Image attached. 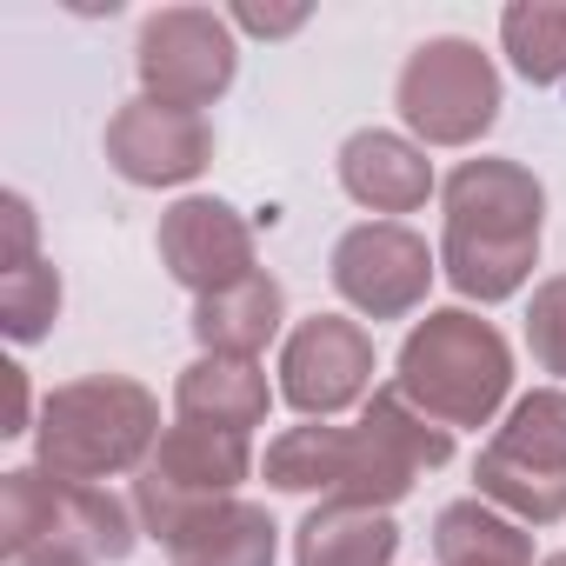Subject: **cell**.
<instances>
[{
	"label": "cell",
	"mask_w": 566,
	"mask_h": 566,
	"mask_svg": "<svg viewBox=\"0 0 566 566\" xmlns=\"http://www.w3.org/2000/svg\"><path fill=\"white\" fill-rule=\"evenodd\" d=\"M453 460V433L427 420L400 387H374L360 427H287L266 447V486L280 493H327L354 506H400L427 473Z\"/></svg>",
	"instance_id": "1"
},
{
	"label": "cell",
	"mask_w": 566,
	"mask_h": 566,
	"mask_svg": "<svg viewBox=\"0 0 566 566\" xmlns=\"http://www.w3.org/2000/svg\"><path fill=\"white\" fill-rule=\"evenodd\" d=\"M447 233H440V273L453 280L460 301L500 307L513 301L539 266V220L546 187L520 160H460L440 187Z\"/></svg>",
	"instance_id": "2"
},
{
	"label": "cell",
	"mask_w": 566,
	"mask_h": 566,
	"mask_svg": "<svg viewBox=\"0 0 566 566\" xmlns=\"http://www.w3.org/2000/svg\"><path fill=\"white\" fill-rule=\"evenodd\" d=\"M160 447V400L127 374H87L48 394L34 427V467L74 486L120 480Z\"/></svg>",
	"instance_id": "3"
},
{
	"label": "cell",
	"mask_w": 566,
	"mask_h": 566,
	"mask_svg": "<svg viewBox=\"0 0 566 566\" xmlns=\"http://www.w3.org/2000/svg\"><path fill=\"white\" fill-rule=\"evenodd\" d=\"M394 387L427 413L440 420L447 433L453 427H493V413L506 407L513 394V347L493 321H480L473 307H433L427 321H413V334L400 340V360H394Z\"/></svg>",
	"instance_id": "4"
},
{
	"label": "cell",
	"mask_w": 566,
	"mask_h": 566,
	"mask_svg": "<svg viewBox=\"0 0 566 566\" xmlns=\"http://www.w3.org/2000/svg\"><path fill=\"white\" fill-rule=\"evenodd\" d=\"M134 520L140 513L127 500H114L107 486H74L41 467L0 473V553L8 559H28L41 546H67L87 559H127L140 539Z\"/></svg>",
	"instance_id": "5"
},
{
	"label": "cell",
	"mask_w": 566,
	"mask_h": 566,
	"mask_svg": "<svg viewBox=\"0 0 566 566\" xmlns=\"http://www.w3.org/2000/svg\"><path fill=\"white\" fill-rule=\"evenodd\" d=\"M480 500L520 526L566 520V387H533L513 400L506 427L473 460Z\"/></svg>",
	"instance_id": "6"
},
{
	"label": "cell",
	"mask_w": 566,
	"mask_h": 566,
	"mask_svg": "<svg viewBox=\"0 0 566 566\" xmlns=\"http://www.w3.org/2000/svg\"><path fill=\"white\" fill-rule=\"evenodd\" d=\"M394 101L420 147H473L500 120V67L473 41L440 34L407 54Z\"/></svg>",
	"instance_id": "7"
},
{
	"label": "cell",
	"mask_w": 566,
	"mask_h": 566,
	"mask_svg": "<svg viewBox=\"0 0 566 566\" xmlns=\"http://www.w3.org/2000/svg\"><path fill=\"white\" fill-rule=\"evenodd\" d=\"M233 67H240V48H233L227 14H213V8H160V14L140 21L134 74H140L147 101L200 114L233 87Z\"/></svg>",
	"instance_id": "8"
},
{
	"label": "cell",
	"mask_w": 566,
	"mask_h": 566,
	"mask_svg": "<svg viewBox=\"0 0 566 566\" xmlns=\"http://www.w3.org/2000/svg\"><path fill=\"white\" fill-rule=\"evenodd\" d=\"M440 260L400 220H360L334 240V287L360 321H407L427 307Z\"/></svg>",
	"instance_id": "9"
},
{
	"label": "cell",
	"mask_w": 566,
	"mask_h": 566,
	"mask_svg": "<svg viewBox=\"0 0 566 566\" xmlns=\"http://www.w3.org/2000/svg\"><path fill=\"white\" fill-rule=\"evenodd\" d=\"M280 400L307 420H334L374 400V334L347 314H314L280 347Z\"/></svg>",
	"instance_id": "10"
},
{
	"label": "cell",
	"mask_w": 566,
	"mask_h": 566,
	"mask_svg": "<svg viewBox=\"0 0 566 566\" xmlns=\"http://www.w3.org/2000/svg\"><path fill=\"white\" fill-rule=\"evenodd\" d=\"M213 160V127L193 107H167V101H127L107 120V167L127 187H187L200 180Z\"/></svg>",
	"instance_id": "11"
},
{
	"label": "cell",
	"mask_w": 566,
	"mask_h": 566,
	"mask_svg": "<svg viewBox=\"0 0 566 566\" xmlns=\"http://www.w3.org/2000/svg\"><path fill=\"white\" fill-rule=\"evenodd\" d=\"M160 266L180 280L193 301L240 287L247 273H260L253 266V227H247V213L227 207V200H213V193L174 200L160 213Z\"/></svg>",
	"instance_id": "12"
},
{
	"label": "cell",
	"mask_w": 566,
	"mask_h": 566,
	"mask_svg": "<svg viewBox=\"0 0 566 566\" xmlns=\"http://www.w3.org/2000/svg\"><path fill=\"white\" fill-rule=\"evenodd\" d=\"M253 473V440L247 433H220V427H193L174 420L154 447V460L134 480V513L154 506H193V500H233V486Z\"/></svg>",
	"instance_id": "13"
},
{
	"label": "cell",
	"mask_w": 566,
	"mask_h": 566,
	"mask_svg": "<svg viewBox=\"0 0 566 566\" xmlns=\"http://www.w3.org/2000/svg\"><path fill=\"white\" fill-rule=\"evenodd\" d=\"M140 533H154L174 566H273L280 526L253 500H193V506H154L140 513Z\"/></svg>",
	"instance_id": "14"
},
{
	"label": "cell",
	"mask_w": 566,
	"mask_h": 566,
	"mask_svg": "<svg viewBox=\"0 0 566 566\" xmlns=\"http://www.w3.org/2000/svg\"><path fill=\"white\" fill-rule=\"evenodd\" d=\"M340 187L347 200H360L367 213H420L433 193V160L420 140L387 134V127H360L340 147Z\"/></svg>",
	"instance_id": "15"
},
{
	"label": "cell",
	"mask_w": 566,
	"mask_h": 566,
	"mask_svg": "<svg viewBox=\"0 0 566 566\" xmlns=\"http://www.w3.org/2000/svg\"><path fill=\"white\" fill-rule=\"evenodd\" d=\"M273 407V387L260 374V360H220L200 354L193 367H180L174 380V413L193 427H220V433H253Z\"/></svg>",
	"instance_id": "16"
},
{
	"label": "cell",
	"mask_w": 566,
	"mask_h": 566,
	"mask_svg": "<svg viewBox=\"0 0 566 566\" xmlns=\"http://www.w3.org/2000/svg\"><path fill=\"white\" fill-rule=\"evenodd\" d=\"M394 553H400V526L380 506L321 500L294 526V566H394Z\"/></svg>",
	"instance_id": "17"
},
{
	"label": "cell",
	"mask_w": 566,
	"mask_h": 566,
	"mask_svg": "<svg viewBox=\"0 0 566 566\" xmlns=\"http://www.w3.org/2000/svg\"><path fill=\"white\" fill-rule=\"evenodd\" d=\"M280 321H287V294H280L273 273H247L240 287L193 301V340L200 354H220V360H253L280 334Z\"/></svg>",
	"instance_id": "18"
},
{
	"label": "cell",
	"mask_w": 566,
	"mask_h": 566,
	"mask_svg": "<svg viewBox=\"0 0 566 566\" xmlns=\"http://www.w3.org/2000/svg\"><path fill=\"white\" fill-rule=\"evenodd\" d=\"M433 559L440 566H533V533L486 500H453L433 520Z\"/></svg>",
	"instance_id": "19"
},
{
	"label": "cell",
	"mask_w": 566,
	"mask_h": 566,
	"mask_svg": "<svg viewBox=\"0 0 566 566\" xmlns=\"http://www.w3.org/2000/svg\"><path fill=\"white\" fill-rule=\"evenodd\" d=\"M500 41H506V61L520 67V81L566 87V8L559 0H520V8H506Z\"/></svg>",
	"instance_id": "20"
},
{
	"label": "cell",
	"mask_w": 566,
	"mask_h": 566,
	"mask_svg": "<svg viewBox=\"0 0 566 566\" xmlns=\"http://www.w3.org/2000/svg\"><path fill=\"white\" fill-rule=\"evenodd\" d=\"M61 321V273L48 260H28L14 273H0V327L14 347H34Z\"/></svg>",
	"instance_id": "21"
},
{
	"label": "cell",
	"mask_w": 566,
	"mask_h": 566,
	"mask_svg": "<svg viewBox=\"0 0 566 566\" xmlns=\"http://www.w3.org/2000/svg\"><path fill=\"white\" fill-rule=\"evenodd\" d=\"M526 347H533L539 374H559V380H566V273H553V280H539V287H533Z\"/></svg>",
	"instance_id": "22"
},
{
	"label": "cell",
	"mask_w": 566,
	"mask_h": 566,
	"mask_svg": "<svg viewBox=\"0 0 566 566\" xmlns=\"http://www.w3.org/2000/svg\"><path fill=\"white\" fill-rule=\"evenodd\" d=\"M0 213H8V253H0V266H28L34 260V207H28V193H8L0 200Z\"/></svg>",
	"instance_id": "23"
},
{
	"label": "cell",
	"mask_w": 566,
	"mask_h": 566,
	"mask_svg": "<svg viewBox=\"0 0 566 566\" xmlns=\"http://www.w3.org/2000/svg\"><path fill=\"white\" fill-rule=\"evenodd\" d=\"M227 21H233V28H247V34H266V41H280V34L307 28V8H233Z\"/></svg>",
	"instance_id": "24"
},
{
	"label": "cell",
	"mask_w": 566,
	"mask_h": 566,
	"mask_svg": "<svg viewBox=\"0 0 566 566\" xmlns=\"http://www.w3.org/2000/svg\"><path fill=\"white\" fill-rule=\"evenodd\" d=\"M0 374H8V387H14V420L0 427V433H28V374L21 367H0Z\"/></svg>",
	"instance_id": "25"
},
{
	"label": "cell",
	"mask_w": 566,
	"mask_h": 566,
	"mask_svg": "<svg viewBox=\"0 0 566 566\" xmlns=\"http://www.w3.org/2000/svg\"><path fill=\"white\" fill-rule=\"evenodd\" d=\"M14 566H94L87 553H67V546H41V553H28V559H14Z\"/></svg>",
	"instance_id": "26"
},
{
	"label": "cell",
	"mask_w": 566,
	"mask_h": 566,
	"mask_svg": "<svg viewBox=\"0 0 566 566\" xmlns=\"http://www.w3.org/2000/svg\"><path fill=\"white\" fill-rule=\"evenodd\" d=\"M539 566H566V553H546V559H539Z\"/></svg>",
	"instance_id": "27"
}]
</instances>
